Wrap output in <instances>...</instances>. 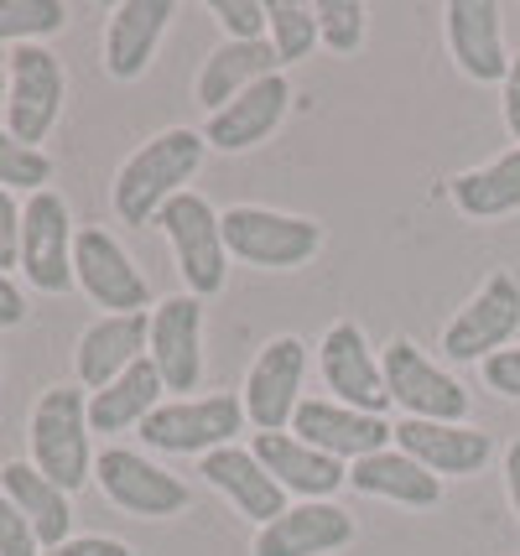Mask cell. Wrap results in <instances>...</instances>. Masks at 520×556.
<instances>
[{"label":"cell","instance_id":"6da1fadb","mask_svg":"<svg viewBox=\"0 0 520 556\" xmlns=\"http://www.w3.org/2000/svg\"><path fill=\"white\" fill-rule=\"evenodd\" d=\"M203 130H188V125H173V130H156L151 141H141L130 156L121 162L115 172V214L125 224H156V214L173 203L177 193H188V182H193V172L203 167Z\"/></svg>","mask_w":520,"mask_h":556},{"label":"cell","instance_id":"7a4b0ae2","mask_svg":"<svg viewBox=\"0 0 520 556\" xmlns=\"http://www.w3.org/2000/svg\"><path fill=\"white\" fill-rule=\"evenodd\" d=\"M89 390L84 386H52L37 395L31 421H26V447H31V468L58 484L63 494L94 479V442H89Z\"/></svg>","mask_w":520,"mask_h":556},{"label":"cell","instance_id":"3957f363","mask_svg":"<svg viewBox=\"0 0 520 556\" xmlns=\"http://www.w3.org/2000/svg\"><path fill=\"white\" fill-rule=\"evenodd\" d=\"M229 261L255 270H297L322 250V224L307 214H281L261 203H229L219 214Z\"/></svg>","mask_w":520,"mask_h":556},{"label":"cell","instance_id":"277c9868","mask_svg":"<svg viewBox=\"0 0 520 556\" xmlns=\"http://www.w3.org/2000/svg\"><path fill=\"white\" fill-rule=\"evenodd\" d=\"M245 432V401L229 395V390H214V395H173L162 401L156 412L141 421V442L151 453H219V447H234V437Z\"/></svg>","mask_w":520,"mask_h":556},{"label":"cell","instance_id":"5b68a950","mask_svg":"<svg viewBox=\"0 0 520 556\" xmlns=\"http://www.w3.org/2000/svg\"><path fill=\"white\" fill-rule=\"evenodd\" d=\"M162 235L173 244V261H177V276H182V287L188 296H219L224 281H229V250H224V229H219V208L208 203L203 193H177L162 214Z\"/></svg>","mask_w":520,"mask_h":556},{"label":"cell","instance_id":"8992f818","mask_svg":"<svg viewBox=\"0 0 520 556\" xmlns=\"http://www.w3.org/2000/svg\"><path fill=\"white\" fill-rule=\"evenodd\" d=\"M520 333V281L510 270H490L479 291L458 313L447 317L443 328V354L453 364H484L490 354L510 349Z\"/></svg>","mask_w":520,"mask_h":556},{"label":"cell","instance_id":"52a82bcc","mask_svg":"<svg viewBox=\"0 0 520 556\" xmlns=\"http://www.w3.org/2000/svg\"><path fill=\"white\" fill-rule=\"evenodd\" d=\"M63 99H68V78H63V63L48 48H37V42L11 48V63H5V130L16 141H48L58 115H63Z\"/></svg>","mask_w":520,"mask_h":556},{"label":"cell","instance_id":"ba28073f","mask_svg":"<svg viewBox=\"0 0 520 556\" xmlns=\"http://www.w3.org/2000/svg\"><path fill=\"white\" fill-rule=\"evenodd\" d=\"M307 343L297 333H276L271 343H261V354L245 375V421L255 432H292V416L307 401Z\"/></svg>","mask_w":520,"mask_h":556},{"label":"cell","instance_id":"9c48e42d","mask_svg":"<svg viewBox=\"0 0 520 556\" xmlns=\"http://www.w3.org/2000/svg\"><path fill=\"white\" fill-rule=\"evenodd\" d=\"M94 484L104 489V500L115 509L141 515V520H173L193 505V489L136 447H104L94 458Z\"/></svg>","mask_w":520,"mask_h":556},{"label":"cell","instance_id":"30bf717a","mask_svg":"<svg viewBox=\"0 0 520 556\" xmlns=\"http://www.w3.org/2000/svg\"><path fill=\"white\" fill-rule=\"evenodd\" d=\"M385 390L406 416L417 421H469V390L464 380H453L437 359H427L411 339L385 343Z\"/></svg>","mask_w":520,"mask_h":556},{"label":"cell","instance_id":"8fae6325","mask_svg":"<svg viewBox=\"0 0 520 556\" xmlns=\"http://www.w3.org/2000/svg\"><path fill=\"white\" fill-rule=\"evenodd\" d=\"M74 287L104 307V317L125 313H151V281L136 270V261L125 255V244L104 229H78L74 240Z\"/></svg>","mask_w":520,"mask_h":556},{"label":"cell","instance_id":"7c38bea8","mask_svg":"<svg viewBox=\"0 0 520 556\" xmlns=\"http://www.w3.org/2000/svg\"><path fill=\"white\" fill-rule=\"evenodd\" d=\"M74 218L63 193H31L22 203V276L48 296L74 291Z\"/></svg>","mask_w":520,"mask_h":556},{"label":"cell","instance_id":"4fadbf2b","mask_svg":"<svg viewBox=\"0 0 520 556\" xmlns=\"http://www.w3.org/2000/svg\"><path fill=\"white\" fill-rule=\"evenodd\" d=\"M318 369L322 386L333 390L339 406H354V412L385 416L391 406V390H385V369H380V354L370 349L365 328L359 323H333L318 343Z\"/></svg>","mask_w":520,"mask_h":556},{"label":"cell","instance_id":"5bb4252c","mask_svg":"<svg viewBox=\"0 0 520 556\" xmlns=\"http://www.w3.org/2000/svg\"><path fill=\"white\" fill-rule=\"evenodd\" d=\"M147 359L156 364L162 386L188 395L203 386V302L199 296H167L151 307V339Z\"/></svg>","mask_w":520,"mask_h":556},{"label":"cell","instance_id":"9a60e30c","mask_svg":"<svg viewBox=\"0 0 520 556\" xmlns=\"http://www.w3.org/2000/svg\"><path fill=\"white\" fill-rule=\"evenodd\" d=\"M391 442L401 453H411L437 479H473V473H484V463L495 458L490 432H479L469 421H417V416H406V421L391 427Z\"/></svg>","mask_w":520,"mask_h":556},{"label":"cell","instance_id":"2e32d148","mask_svg":"<svg viewBox=\"0 0 520 556\" xmlns=\"http://www.w3.org/2000/svg\"><path fill=\"white\" fill-rule=\"evenodd\" d=\"M443 26L458 73H469L473 84H505V73H510L505 5H495V0H447Z\"/></svg>","mask_w":520,"mask_h":556},{"label":"cell","instance_id":"e0dca14e","mask_svg":"<svg viewBox=\"0 0 520 556\" xmlns=\"http://www.w3.org/2000/svg\"><path fill=\"white\" fill-rule=\"evenodd\" d=\"M354 541V515L333 500H297L250 541V556H333Z\"/></svg>","mask_w":520,"mask_h":556},{"label":"cell","instance_id":"ac0fdd59","mask_svg":"<svg viewBox=\"0 0 520 556\" xmlns=\"http://www.w3.org/2000/svg\"><path fill=\"white\" fill-rule=\"evenodd\" d=\"M292 437H302L307 447H318V453H328V458H339L348 468V463L391 447V421L339 406V401H302L297 416H292Z\"/></svg>","mask_w":520,"mask_h":556},{"label":"cell","instance_id":"d6986e66","mask_svg":"<svg viewBox=\"0 0 520 556\" xmlns=\"http://www.w3.org/2000/svg\"><path fill=\"white\" fill-rule=\"evenodd\" d=\"M173 16H177L173 0H121L110 11V26H104V73L121 78V84L141 78L151 68L156 48H162Z\"/></svg>","mask_w":520,"mask_h":556},{"label":"cell","instance_id":"ffe728a7","mask_svg":"<svg viewBox=\"0 0 520 556\" xmlns=\"http://www.w3.org/2000/svg\"><path fill=\"white\" fill-rule=\"evenodd\" d=\"M287 110H292V84H287V73H271L240 99H229L219 115H208L203 141L214 151H250V146L271 141L276 125L287 121Z\"/></svg>","mask_w":520,"mask_h":556},{"label":"cell","instance_id":"44dd1931","mask_svg":"<svg viewBox=\"0 0 520 556\" xmlns=\"http://www.w3.org/2000/svg\"><path fill=\"white\" fill-rule=\"evenodd\" d=\"M199 473L208 479V489H219L224 500L234 505V515H245L255 531L271 526L276 515H287V505H292V494L261 468V458L250 447H219V453H208Z\"/></svg>","mask_w":520,"mask_h":556},{"label":"cell","instance_id":"7402d4cb","mask_svg":"<svg viewBox=\"0 0 520 556\" xmlns=\"http://www.w3.org/2000/svg\"><path fill=\"white\" fill-rule=\"evenodd\" d=\"M147 339H151V313H125V317L89 323L74 349L78 386L94 395V390H104L110 380H121L130 364L147 359Z\"/></svg>","mask_w":520,"mask_h":556},{"label":"cell","instance_id":"603a6c76","mask_svg":"<svg viewBox=\"0 0 520 556\" xmlns=\"http://www.w3.org/2000/svg\"><path fill=\"white\" fill-rule=\"evenodd\" d=\"M250 453L261 458V468L271 473L276 484L287 489V494H297V500H328V494H339L348 484L344 463L318 453V447H307L292 432H255Z\"/></svg>","mask_w":520,"mask_h":556},{"label":"cell","instance_id":"cb8c5ba5","mask_svg":"<svg viewBox=\"0 0 520 556\" xmlns=\"http://www.w3.org/2000/svg\"><path fill=\"white\" fill-rule=\"evenodd\" d=\"M348 489L365 494V500H385V505H401V509H432L443 500V479L427 473L411 453H401L396 442L370 453V458L348 463Z\"/></svg>","mask_w":520,"mask_h":556},{"label":"cell","instance_id":"d4e9b609","mask_svg":"<svg viewBox=\"0 0 520 556\" xmlns=\"http://www.w3.org/2000/svg\"><path fill=\"white\" fill-rule=\"evenodd\" d=\"M271 73H281V58H276L266 37L261 42H219L208 52V63L199 68V104L208 115H219L229 99H240Z\"/></svg>","mask_w":520,"mask_h":556},{"label":"cell","instance_id":"484cf974","mask_svg":"<svg viewBox=\"0 0 520 556\" xmlns=\"http://www.w3.org/2000/svg\"><path fill=\"white\" fill-rule=\"evenodd\" d=\"M0 489H5L11 505L26 515V526L42 541V552L63 546V541L74 535V505H68V494L58 484H48L31 463H22V458L5 463V468H0Z\"/></svg>","mask_w":520,"mask_h":556},{"label":"cell","instance_id":"4316f807","mask_svg":"<svg viewBox=\"0 0 520 556\" xmlns=\"http://www.w3.org/2000/svg\"><path fill=\"white\" fill-rule=\"evenodd\" d=\"M162 390L167 386H162L156 364H130L121 380H110L104 390L89 395V427L94 432H141V421L162 406Z\"/></svg>","mask_w":520,"mask_h":556},{"label":"cell","instance_id":"83f0119b","mask_svg":"<svg viewBox=\"0 0 520 556\" xmlns=\"http://www.w3.org/2000/svg\"><path fill=\"white\" fill-rule=\"evenodd\" d=\"M453 203L469 218H505L520 214V146L499 151L495 162L453 177Z\"/></svg>","mask_w":520,"mask_h":556},{"label":"cell","instance_id":"f1b7e54d","mask_svg":"<svg viewBox=\"0 0 520 556\" xmlns=\"http://www.w3.org/2000/svg\"><path fill=\"white\" fill-rule=\"evenodd\" d=\"M266 42L276 48L281 68L313 58V48H318V16H313V5H302V0H266Z\"/></svg>","mask_w":520,"mask_h":556},{"label":"cell","instance_id":"f546056e","mask_svg":"<svg viewBox=\"0 0 520 556\" xmlns=\"http://www.w3.org/2000/svg\"><path fill=\"white\" fill-rule=\"evenodd\" d=\"M68 26L63 0H0V48H31L37 37H52Z\"/></svg>","mask_w":520,"mask_h":556},{"label":"cell","instance_id":"4dcf8cb0","mask_svg":"<svg viewBox=\"0 0 520 556\" xmlns=\"http://www.w3.org/2000/svg\"><path fill=\"white\" fill-rule=\"evenodd\" d=\"M313 16H318V42L333 52V58H354V52L365 48L370 5H359V0H318Z\"/></svg>","mask_w":520,"mask_h":556},{"label":"cell","instance_id":"1f68e13d","mask_svg":"<svg viewBox=\"0 0 520 556\" xmlns=\"http://www.w3.org/2000/svg\"><path fill=\"white\" fill-rule=\"evenodd\" d=\"M52 182V156L42 151V146H26L16 141L5 125H0V188L5 193H42Z\"/></svg>","mask_w":520,"mask_h":556},{"label":"cell","instance_id":"d6a6232c","mask_svg":"<svg viewBox=\"0 0 520 556\" xmlns=\"http://www.w3.org/2000/svg\"><path fill=\"white\" fill-rule=\"evenodd\" d=\"M208 11L229 31V42H261L266 37V0H214Z\"/></svg>","mask_w":520,"mask_h":556},{"label":"cell","instance_id":"836d02e7","mask_svg":"<svg viewBox=\"0 0 520 556\" xmlns=\"http://www.w3.org/2000/svg\"><path fill=\"white\" fill-rule=\"evenodd\" d=\"M0 556H42V541L26 526V515L11 505V494L0 489Z\"/></svg>","mask_w":520,"mask_h":556},{"label":"cell","instance_id":"e575fe53","mask_svg":"<svg viewBox=\"0 0 520 556\" xmlns=\"http://www.w3.org/2000/svg\"><path fill=\"white\" fill-rule=\"evenodd\" d=\"M479 375H484V386L495 390L499 401H520V343L490 354V359L479 364Z\"/></svg>","mask_w":520,"mask_h":556},{"label":"cell","instance_id":"d590c367","mask_svg":"<svg viewBox=\"0 0 520 556\" xmlns=\"http://www.w3.org/2000/svg\"><path fill=\"white\" fill-rule=\"evenodd\" d=\"M22 266V203L0 188V270Z\"/></svg>","mask_w":520,"mask_h":556},{"label":"cell","instance_id":"8d00e7d4","mask_svg":"<svg viewBox=\"0 0 520 556\" xmlns=\"http://www.w3.org/2000/svg\"><path fill=\"white\" fill-rule=\"evenodd\" d=\"M42 556H136V552L125 541H115V535H68L63 546H52Z\"/></svg>","mask_w":520,"mask_h":556},{"label":"cell","instance_id":"74e56055","mask_svg":"<svg viewBox=\"0 0 520 556\" xmlns=\"http://www.w3.org/2000/svg\"><path fill=\"white\" fill-rule=\"evenodd\" d=\"M499 115H505V130H510L520 146V52L510 58V73H505V84H499Z\"/></svg>","mask_w":520,"mask_h":556},{"label":"cell","instance_id":"f35d334b","mask_svg":"<svg viewBox=\"0 0 520 556\" xmlns=\"http://www.w3.org/2000/svg\"><path fill=\"white\" fill-rule=\"evenodd\" d=\"M26 323V296H22V287L0 270V328H22Z\"/></svg>","mask_w":520,"mask_h":556},{"label":"cell","instance_id":"ab89813d","mask_svg":"<svg viewBox=\"0 0 520 556\" xmlns=\"http://www.w3.org/2000/svg\"><path fill=\"white\" fill-rule=\"evenodd\" d=\"M505 500L520 515V442H510V453H505Z\"/></svg>","mask_w":520,"mask_h":556},{"label":"cell","instance_id":"60d3db41","mask_svg":"<svg viewBox=\"0 0 520 556\" xmlns=\"http://www.w3.org/2000/svg\"><path fill=\"white\" fill-rule=\"evenodd\" d=\"M0 99H5V73H0Z\"/></svg>","mask_w":520,"mask_h":556}]
</instances>
